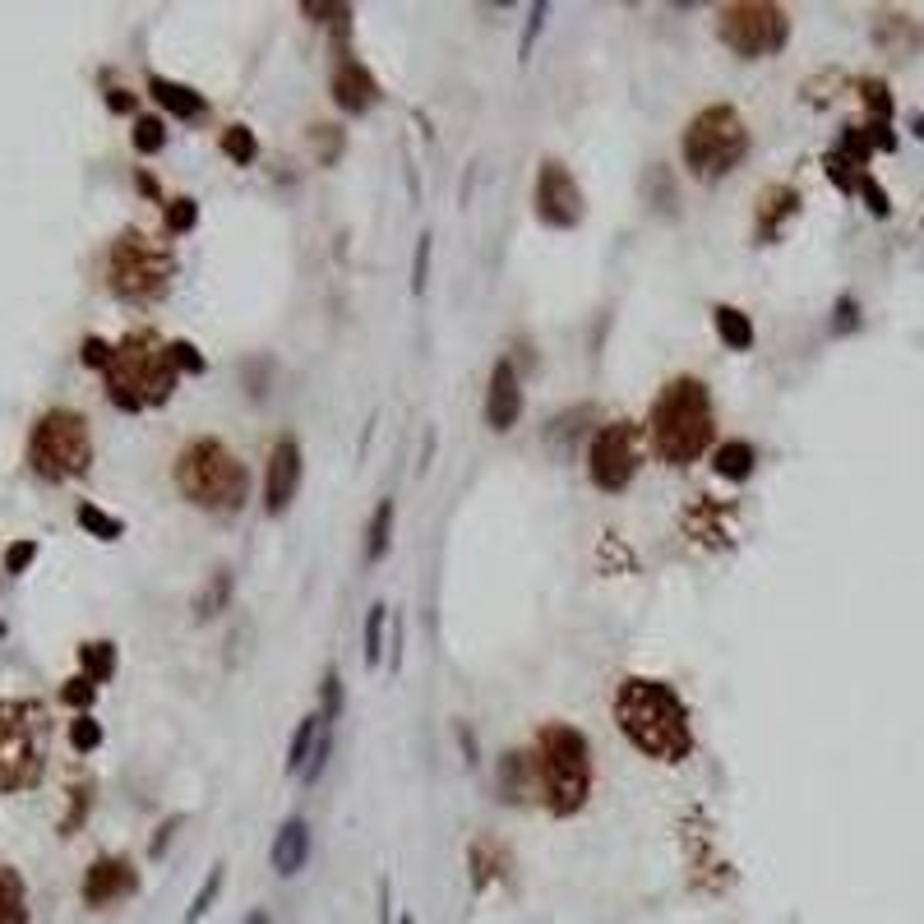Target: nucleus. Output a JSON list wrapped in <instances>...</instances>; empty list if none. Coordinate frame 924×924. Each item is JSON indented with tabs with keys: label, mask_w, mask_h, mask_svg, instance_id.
I'll use <instances>...</instances> for the list:
<instances>
[{
	"label": "nucleus",
	"mask_w": 924,
	"mask_h": 924,
	"mask_svg": "<svg viewBox=\"0 0 924 924\" xmlns=\"http://www.w3.org/2000/svg\"><path fill=\"white\" fill-rule=\"evenodd\" d=\"M615 721L628 745L657 758V763H684L694 749L689 712H684L679 694L661 679H624L615 694Z\"/></svg>",
	"instance_id": "1"
},
{
	"label": "nucleus",
	"mask_w": 924,
	"mask_h": 924,
	"mask_svg": "<svg viewBox=\"0 0 924 924\" xmlns=\"http://www.w3.org/2000/svg\"><path fill=\"white\" fill-rule=\"evenodd\" d=\"M647 425H652V444H657V453L665 462L684 467V462L702 458V453H708V444H712V430H716L708 384L694 379V375L671 379L657 394Z\"/></svg>",
	"instance_id": "2"
},
{
	"label": "nucleus",
	"mask_w": 924,
	"mask_h": 924,
	"mask_svg": "<svg viewBox=\"0 0 924 924\" xmlns=\"http://www.w3.org/2000/svg\"><path fill=\"white\" fill-rule=\"evenodd\" d=\"M107 398L121 407V412H143L153 402H166L176 388V361H172V347H162L153 333H129L111 347V361H107Z\"/></svg>",
	"instance_id": "3"
},
{
	"label": "nucleus",
	"mask_w": 924,
	"mask_h": 924,
	"mask_svg": "<svg viewBox=\"0 0 924 924\" xmlns=\"http://www.w3.org/2000/svg\"><path fill=\"white\" fill-rule=\"evenodd\" d=\"M176 486L199 509L236 513L246 504L250 472L222 439H195V444H185L176 458Z\"/></svg>",
	"instance_id": "4"
},
{
	"label": "nucleus",
	"mask_w": 924,
	"mask_h": 924,
	"mask_svg": "<svg viewBox=\"0 0 924 924\" xmlns=\"http://www.w3.org/2000/svg\"><path fill=\"white\" fill-rule=\"evenodd\" d=\"M536 772H541L546 809L554 819L578 813L591 795V753H587L583 731L564 726V721L541 726V735H536Z\"/></svg>",
	"instance_id": "5"
},
{
	"label": "nucleus",
	"mask_w": 924,
	"mask_h": 924,
	"mask_svg": "<svg viewBox=\"0 0 924 924\" xmlns=\"http://www.w3.org/2000/svg\"><path fill=\"white\" fill-rule=\"evenodd\" d=\"M749 153V125L739 121L735 107H708L698 111L684 129V166L698 176H726Z\"/></svg>",
	"instance_id": "6"
},
{
	"label": "nucleus",
	"mask_w": 924,
	"mask_h": 924,
	"mask_svg": "<svg viewBox=\"0 0 924 924\" xmlns=\"http://www.w3.org/2000/svg\"><path fill=\"white\" fill-rule=\"evenodd\" d=\"M28 462H33V472L47 476V480H65V476L88 472V462H92L88 421L79 412H70V407L47 412L28 435Z\"/></svg>",
	"instance_id": "7"
},
{
	"label": "nucleus",
	"mask_w": 924,
	"mask_h": 924,
	"mask_svg": "<svg viewBox=\"0 0 924 924\" xmlns=\"http://www.w3.org/2000/svg\"><path fill=\"white\" fill-rule=\"evenodd\" d=\"M42 735L37 702H0V790H28L42 776Z\"/></svg>",
	"instance_id": "8"
},
{
	"label": "nucleus",
	"mask_w": 924,
	"mask_h": 924,
	"mask_svg": "<svg viewBox=\"0 0 924 924\" xmlns=\"http://www.w3.org/2000/svg\"><path fill=\"white\" fill-rule=\"evenodd\" d=\"M172 254L158 240H148L139 232H125L107 254V287L125 296V301H153L172 283Z\"/></svg>",
	"instance_id": "9"
},
{
	"label": "nucleus",
	"mask_w": 924,
	"mask_h": 924,
	"mask_svg": "<svg viewBox=\"0 0 924 924\" xmlns=\"http://www.w3.org/2000/svg\"><path fill=\"white\" fill-rule=\"evenodd\" d=\"M716 33L735 55L763 61V55H776L790 42V18L782 5H767V0H735V5L721 10Z\"/></svg>",
	"instance_id": "10"
},
{
	"label": "nucleus",
	"mask_w": 924,
	"mask_h": 924,
	"mask_svg": "<svg viewBox=\"0 0 924 924\" xmlns=\"http://www.w3.org/2000/svg\"><path fill=\"white\" fill-rule=\"evenodd\" d=\"M642 444H638V425L634 421H610L601 425L587 444V476L597 490H624L638 472Z\"/></svg>",
	"instance_id": "11"
},
{
	"label": "nucleus",
	"mask_w": 924,
	"mask_h": 924,
	"mask_svg": "<svg viewBox=\"0 0 924 924\" xmlns=\"http://www.w3.org/2000/svg\"><path fill=\"white\" fill-rule=\"evenodd\" d=\"M532 203H536V217H541L546 227H554V232L578 227L583 213H587V199H583V190H578V180H573L569 166L554 162V158H546L541 172H536Z\"/></svg>",
	"instance_id": "12"
},
{
	"label": "nucleus",
	"mask_w": 924,
	"mask_h": 924,
	"mask_svg": "<svg viewBox=\"0 0 924 924\" xmlns=\"http://www.w3.org/2000/svg\"><path fill=\"white\" fill-rule=\"evenodd\" d=\"M296 486H301V444L291 435H283L269 449V467H264V513L283 517L296 499Z\"/></svg>",
	"instance_id": "13"
},
{
	"label": "nucleus",
	"mask_w": 924,
	"mask_h": 924,
	"mask_svg": "<svg viewBox=\"0 0 924 924\" xmlns=\"http://www.w3.org/2000/svg\"><path fill=\"white\" fill-rule=\"evenodd\" d=\"M333 102H338L347 116H365V111L379 102V79L370 74L361 55L338 51V65H333Z\"/></svg>",
	"instance_id": "14"
},
{
	"label": "nucleus",
	"mask_w": 924,
	"mask_h": 924,
	"mask_svg": "<svg viewBox=\"0 0 924 924\" xmlns=\"http://www.w3.org/2000/svg\"><path fill=\"white\" fill-rule=\"evenodd\" d=\"M517 416H523V384H517L513 361H495L486 384V425L495 435H509Z\"/></svg>",
	"instance_id": "15"
},
{
	"label": "nucleus",
	"mask_w": 924,
	"mask_h": 924,
	"mask_svg": "<svg viewBox=\"0 0 924 924\" xmlns=\"http://www.w3.org/2000/svg\"><path fill=\"white\" fill-rule=\"evenodd\" d=\"M135 887H139L135 864H129L125 856H102V860H92V869L84 874V901L88 906H111V901L129 897Z\"/></svg>",
	"instance_id": "16"
},
{
	"label": "nucleus",
	"mask_w": 924,
	"mask_h": 924,
	"mask_svg": "<svg viewBox=\"0 0 924 924\" xmlns=\"http://www.w3.org/2000/svg\"><path fill=\"white\" fill-rule=\"evenodd\" d=\"M269 860H273V869L283 878L301 874L305 860H310V823L305 819H287L283 827H277V837L269 846Z\"/></svg>",
	"instance_id": "17"
},
{
	"label": "nucleus",
	"mask_w": 924,
	"mask_h": 924,
	"mask_svg": "<svg viewBox=\"0 0 924 924\" xmlns=\"http://www.w3.org/2000/svg\"><path fill=\"white\" fill-rule=\"evenodd\" d=\"M795 213H800V195H795L790 185H767L763 199H758V213H753V236L767 246V240L782 236V227Z\"/></svg>",
	"instance_id": "18"
},
{
	"label": "nucleus",
	"mask_w": 924,
	"mask_h": 924,
	"mask_svg": "<svg viewBox=\"0 0 924 924\" xmlns=\"http://www.w3.org/2000/svg\"><path fill=\"white\" fill-rule=\"evenodd\" d=\"M148 92L158 98V107H166V111H172V116H180V121H195V116H203V111H209V102H203L195 88H185V84H176V79H162V74H153V79H148Z\"/></svg>",
	"instance_id": "19"
},
{
	"label": "nucleus",
	"mask_w": 924,
	"mask_h": 924,
	"mask_svg": "<svg viewBox=\"0 0 924 924\" xmlns=\"http://www.w3.org/2000/svg\"><path fill=\"white\" fill-rule=\"evenodd\" d=\"M324 735H328V721H324L320 712H305V721L296 726L291 745H287V772H291V776H301V772H305V763L314 758V749L324 745Z\"/></svg>",
	"instance_id": "20"
},
{
	"label": "nucleus",
	"mask_w": 924,
	"mask_h": 924,
	"mask_svg": "<svg viewBox=\"0 0 924 924\" xmlns=\"http://www.w3.org/2000/svg\"><path fill=\"white\" fill-rule=\"evenodd\" d=\"M753 462H758V453H753L749 439H726V444H721V449L712 453L716 476H726V480H749V476H753Z\"/></svg>",
	"instance_id": "21"
},
{
	"label": "nucleus",
	"mask_w": 924,
	"mask_h": 924,
	"mask_svg": "<svg viewBox=\"0 0 924 924\" xmlns=\"http://www.w3.org/2000/svg\"><path fill=\"white\" fill-rule=\"evenodd\" d=\"M712 324H716V338L726 342L731 351H749L753 347V324L745 310L735 305H712Z\"/></svg>",
	"instance_id": "22"
},
{
	"label": "nucleus",
	"mask_w": 924,
	"mask_h": 924,
	"mask_svg": "<svg viewBox=\"0 0 924 924\" xmlns=\"http://www.w3.org/2000/svg\"><path fill=\"white\" fill-rule=\"evenodd\" d=\"M388 546H394V499H379L365 527V564H379Z\"/></svg>",
	"instance_id": "23"
},
{
	"label": "nucleus",
	"mask_w": 924,
	"mask_h": 924,
	"mask_svg": "<svg viewBox=\"0 0 924 924\" xmlns=\"http://www.w3.org/2000/svg\"><path fill=\"white\" fill-rule=\"evenodd\" d=\"M0 924H28L24 878H18L10 864H0Z\"/></svg>",
	"instance_id": "24"
},
{
	"label": "nucleus",
	"mask_w": 924,
	"mask_h": 924,
	"mask_svg": "<svg viewBox=\"0 0 924 924\" xmlns=\"http://www.w3.org/2000/svg\"><path fill=\"white\" fill-rule=\"evenodd\" d=\"M384 634H388V605L375 601L365 610V671H379V661L388 657Z\"/></svg>",
	"instance_id": "25"
},
{
	"label": "nucleus",
	"mask_w": 924,
	"mask_h": 924,
	"mask_svg": "<svg viewBox=\"0 0 924 924\" xmlns=\"http://www.w3.org/2000/svg\"><path fill=\"white\" fill-rule=\"evenodd\" d=\"M499 790H504V800H523V790H527V753H517L509 749L504 758H499Z\"/></svg>",
	"instance_id": "26"
},
{
	"label": "nucleus",
	"mask_w": 924,
	"mask_h": 924,
	"mask_svg": "<svg viewBox=\"0 0 924 924\" xmlns=\"http://www.w3.org/2000/svg\"><path fill=\"white\" fill-rule=\"evenodd\" d=\"M79 661H84V675L92 684H107L111 671H116V647H111V642H84L79 647Z\"/></svg>",
	"instance_id": "27"
},
{
	"label": "nucleus",
	"mask_w": 924,
	"mask_h": 924,
	"mask_svg": "<svg viewBox=\"0 0 924 924\" xmlns=\"http://www.w3.org/2000/svg\"><path fill=\"white\" fill-rule=\"evenodd\" d=\"M232 591H236V578L227 569L222 573H213V583H209V591H203V597L195 601V610H199V620H213L217 610H227L232 605Z\"/></svg>",
	"instance_id": "28"
},
{
	"label": "nucleus",
	"mask_w": 924,
	"mask_h": 924,
	"mask_svg": "<svg viewBox=\"0 0 924 924\" xmlns=\"http://www.w3.org/2000/svg\"><path fill=\"white\" fill-rule=\"evenodd\" d=\"M222 148H227V158L240 162V166H250L259 158V143H254V129L250 125H232L227 135H222Z\"/></svg>",
	"instance_id": "29"
},
{
	"label": "nucleus",
	"mask_w": 924,
	"mask_h": 924,
	"mask_svg": "<svg viewBox=\"0 0 924 924\" xmlns=\"http://www.w3.org/2000/svg\"><path fill=\"white\" fill-rule=\"evenodd\" d=\"M79 523L98 536V541H116V536L125 532V523L121 517H111V513H102L98 504H79Z\"/></svg>",
	"instance_id": "30"
},
{
	"label": "nucleus",
	"mask_w": 924,
	"mask_h": 924,
	"mask_svg": "<svg viewBox=\"0 0 924 924\" xmlns=\"http://www.w3.org/2000/svg\"><path fill=\"white\" fill-rule=\"evenodd\" d=\"M217 892H222V864H213L209 869V878H203V887L195 892V901H190V911H185V924H195V920H203L213 911V901H217Z\"/></svg>",
	"instance_id": "31"
},
{
	"label": "nucleus",
	"mask_w": 924,
	"mask_h": 924,
	"mask_svg": "<svg viewBox=\"0 0 924 924\" xmlns=\"http://www.w3.org/2000/svg\"><path fill=\"white\" fill-rule=\"evenodd\" d=\"M430 254H435V236L425 232V236H416V254H412V291L416 296L430 283Z\"/></svg>",
	"instance_id": "32"
},
{
	"label": "nucleus",
	"mask_w": 924,
	"mask_h": 924,
	"mask_svg": "<svg viewBox=\"0 0 924 924\" xmlns=\"http://www.w3.org/2000/svg\"><path fill=\"white\" fill-rule=\"evenodd\" d=\"M162 143H166L162 116H139V121H135V148H139V153H158Z\"/></svg>",
	"instance_id": "33"
},
{
	"label": "nucleus",
	"mask_w": 924,
	"mask_h": 924,
	"mask_svg": "<svg viewBox=\"0 0 924 924\" xmlns=\"http://www.w3.org/2000/svg\"><path fill=\"white\" fill-rule=\"evenodd\" d=\"M546 18H550V5H532L527 14V28H523V42H517V61H532V51H536V37L546 33Z\"/></svg>",
	"instance_id": "34"
},
{
	"label": "nucleus",
	"mask_w": 924,
	"mask_h": 924,
	"mask_svg": "<svg viewBox=\"0 0 924 924\" xmlns=\"http://www.w3.org/2000/svg\"><path fill=\"white\" fill-rule=\"evenodd\" d=\"M342 702H347V694H342V675H338V671H324V708H320V716L328 721V726L342 716Z\"/></svg>",
	"instance_id": "35"
},
{
	"label": "nucleus",
	"mask_w": 924,
	"mask_h": 924,
	"mask_svg": "<svg viewBox=\"0 0 924 924\" xmlns=\"http://www.w3.org/2000/svg\"><path fill=\"white\" fill-rule=\"evenodd\" d=\"M195 222H199V203L195 199H172V203H166V232L180 236V232H190Z\"/></svg>",
	"instance_id": "36"
},
{
	"label": "nucleus",
	"mask_w": 924,
	"mask_h": 924,
	"mask_svg": "<svg viewBox=\"0 0 924 924\" xmlns=\"http://www.w3.org/2000/svg\"><path fill=\"white\" fill-rule=\"evenodd\" d=\"M70 745L79 749V753L98 749V745H102V726H98V721H92V716H79V721H74V726H70Z\"/></svg>",
	"instance_id": "37"
},
{
	"label": "nucleus",
	"mask_w": 924,
	"mask_h": 924,
	"mask_svg": "<svg viewBox=\"0 0 924 924\" xmlns=\"http://www.w3.org/2000/svg\"><path fill=\"white\" fill-rule=\"evenodd\" d=\"M314 143H320V162L328 166L333 158L342 153V129H333V125H314Z\"/></svg>",
	"instance_id": "38"
},
{
	"label": "nucleus",
	"mask_w": 924,
	"mask_h": 924,
	"mask_svg": "<svg viewBox=\"0 0 924 924\" xmlns=\"http://www.w3.org/2000/svg\"><path fill=\"white\" fill-rule=\"evenodd\" d=\"M92 694H98V684H92L88 675H79V679H70L65 689H61V698L70 702V708H88L92 702Z\"/></svg>",
	"instance_id": "39"
},
{
	"label": "nucleus",
	"mask_w": 924,
	"mask_h": 924,
	"mask_svg": "<svg viewBox=\"0 0 924 924\" xmlns=\"http://www.w3.org/2000/svg\"><path fill=\"white\" fill-rule=\"evenodd\" d=\"M172 361H176V370L203 375V357H199V347H190V342H172Z\"/></svg>",
	"instance_id": "40"
},
{
	"label": "nucleus",
	"mask_w": 924,
	"mask_h": 924,
	"mask_svg": "<svg viewBox=\"0 0 924 924\" xmlns=\"http://www.w3.org/2000/svg\"><path fill=\"white\" fill-rule=\"evenodd\" d=\"M328 753H333V735H324V745L314 749V758L305 763V772H301V782H305V786H310V782H320V776H324V767H328Z\"/></svg>",
	"instance_id": "41"
},
{
	"label": "nucleus",
	"mask_w": 924,
	"mask_h": 924,
	"mask_svg": "<svg viewBox=\"0 0 924 924\" xmlns=\"http://www.w3.org/2000/svg\"><path fill=\"white\" fill-rule=\"evenodd\" d=\"M33 554H37V541H18V546H10V550H5V569H10V573H24V569L33 564Z\"/></svg>",
	"instance_id": "42"
},
{
	"label": "nucleus",
	"mask_w": 924,
	"mask_h": 924,
	"mask_svg": "<svg viewBox=\"0 0 924 924\" xmlns=\"http://www.w3.org/2000/svg\"><path fill=\"white\" fill-rule=\"evenodd\" d=\"M84 361H88V365H98V370H107L111 347H107L102 338H88V342H84Z\"/></svg>",
	"instance_id": "43"
},
{
	"label": "nucleus",
	"mask_w": 924,
	"mask_h": 924,
	"mask_svg": "<svg viewBox=\"0 0 924 924\" xmlns=\"http://www.w3.org/2000/svg\"><path fill=\"white\" fill-rule=\"evenodd\" d=\"M301 14H320V24H328V18H347L351 10L347 5H320V0H305Z\"/></svg>",
	"instance_id": "44"
},
{
	"label": "nucleus",
	"mask_w": 924,
	"mask_h": 924,
	"mask_svg": "<svg viewBox=\"0 0 924 924\" xmlns=\"http://www.w3.org/2000/svg\"><path fill=\"white\" fill-rule=\"evenodd\" d=\"M402 665V624L394 620V628H388V671H398Z\"/></svg>",
	"instance_id": "45"
},
{
	"label": "nucleus",
	"mask_w": 924,
	"mask_h": 924,
	"mask_svg": "<svg viewBox=\"0 0 924 924\" xmlns=\"http://www.w3.org/2000/svg\"><path fill=\"white\" fill-rule=\"evenodd\" d=\"M864 98H869V107L878 111V121L887 116V88L883 84H864Z\"/></svg>",
	"instance_id": "46"
},
{
	"label": "nucleus",
	"mask_w": 924,
	"mask_h": 924,
	"mask_svg": "<svg viewBox=\"0 0 924 924\" xmlns=\"http://www.w3.org/2000/svg\"><path fill=\"white\" fill-rule=\"evenodd\" d=\"M180 823H185V819H166V823H162V832L153 837V856H162V850H166V841H172V832H176Z\"/></svg>",
	"instance_id": "47"
},
{
	"label": "nucleus",
	"mask_w": 924,
	"mask_h": 924,
	"mask_svg": "<svg viewBox=\"0 0 924 924\" xmlns=\"http://www.w3.org/2000/svg\"><path fill=\"white\" fill-rule=\"evenodd\" d=\"M107 102H111V107H116V111H135V98H129V92H125V88H116V92H111V98H107Z\"/></svg>",
	"instance_id": "48"
},
{
	"label": "nucleus",
	"mask_w": 924,
	"mask_h": 924,
	"mask_svg": "<svg viewBox=\"0 0 924 924\" xmlns=\"http://www.w3.org/2000/svg\"><path fill=\"white\" fill-rule=\"evenodd\" d=\"M837 314H841V320H837V333H846V328H850V301H841Z\"/></svg>",
	"instance_id": "49"
},
{
	"label": "nucleus",
	"mask_w": 924,
	"mask_h": 924,
	"mask_svg": "<svg viewBox=\"0 0 924 924\" xmlns=\"http://www.w3.org/2000/svg\"><path fill=\"white\" fill-rule=\"evenodd\" d=\"M246 924H273V920H269V911H250Z\"/></svg>",
	"instance_id": "50"
},
{
	"label": "nucleus",
	"mask_w": 924,
	"mask_h": 924,
	"mask_svg": "<svg viewBox=\"0 0 924 924\" xmlns=\"http://www.w3.org/2000/svg\"><path fill=\"white\" fill-rule=\"evenodd\" d=\"M398 924H416V920H412V915H402V920H398Z\"/></svg>",
	"instance_id": "51"
}]
</instances>
